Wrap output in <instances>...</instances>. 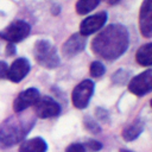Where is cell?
<instances>
[{"instance_id":"23","label":"cell","mask_w":152,"mask_h":152,"mask_svg":"<svg viewBox=\"0 0 152 152\" xmlns=\"http://www.w3.org/2000/svg\"><path fill=\"white\" fill-rule=\"evenodd\" d=\"M107 4H109V5H115V4H118L120 0H104Z\"/></svg>"},{"instance_id":"12","label":"cell","mask_w":152,"mask_h":152,"mask_svg":"<svg viewBox=\"0 0 152 152\" xmlns=\"http://www.w3.org/2000/svg\"><path fill=\"white\" fill-rule=\"evenodd\" d=\"M30 71V63L26 58H17L7 69L6 77L12 82H20Z\"/></svg>"},{"instance_id":"17","label":"cell","mask_w":152,"mask_h":152,"mask_svg":"<svg viewBox=\"0 0 152 152\" xmlns=\"http://www.w3.org/2000/svg\"><path fill=\"white\" fill-rule=\"evenodd\" d=\"M104 71H106V69H104V66L101 62L95 61L90 64V75L93 77H100L104 74Z\"/></svg>"},{"instance_id":"2","label":"cell","mask_w":152,"mask_h":152,"mask_svg":"<svg viewBox=\"0 0 152 152\" xmlns=\"http://www.w3.org/2000/svg\"><path fill=\"white\" fill-rule=\"evenodd\" d=\"M36 121L32 114H14L0 125V147L7 148L20 142L31 131Z\"/></svg>"},{"instance_id":"5","label":"cell","mask_w":152,"mask_h":152,"mask_svg":"<svg viewBox=\"0 0 152 152\" xmlns=\"http://www.w3.org/2000/svg\"><path fill=\"white\" fill-rule=\"evenodd\" d=\"M93 93H94V83L90 80H84L80 82L74 88L72 94H71L72 104L78 109L86 108L90 101Z\"/></svg>"},{"instance_id":"20","label":"cell","mask_w":152,"mask_h":152,"mask_svg":"<svg viewBox=\"0 0 152 152\" xmlns=\"http://www.w3.org/2000/svg\"><path fill=\"white\" fill-rule=\"evenodd\" d=\"M87 147H88L90 151H99V150H101L102 145H101L99 141H95V140H89V141L87 142Z\"/></svg>"},{"instance_id":"19","label":"cell","mask_w":152,"mask_h":152,"mask_svg":"<svg viewBox=\"0 0 152 152\" xmlns=\"http://www.w3.org/2000/svg\"><path fill=\"white\" fill-rule=\"evenodd\" d=\"M65 152H86V147L82 144L74 142V144H71V145H69L66 147Z\"/></svg>"},{"instance_id":"21","label":"cell","mask_w":152,"mask_h":152,"mask_svg":"<svg viewBox=\"0 0 152 152\" xmlns=\"http://www.w3.org/2000/svg\"><path fill=\"white\" fill-rule=\"evenodd\" d=\"M7 69H8V65L4 62V61H0V80L5 78L6 75H7Z\"/></svg>"},{"instance_id":"13","label":"cell","mask_w":152,"mask_h":152,"mask_svg":"<svg viewBox=\"0 0 152 152\" xmlns=\"http://www.w3.org/2000/svg\"><path fill=\"white\" fill-rule=\"evenodd\" d=\"M46 148H48V146H46V142L44 141V139L37 137V138L25 140L20 145L19 152H45Z\"/></svg>"},{"instance_id":"10","label":"cell","mask_w":152,"mask_h":152,"mask_svg":"<svg viewBox=\"0 0 152 152\" xmlns=\"http://www.w3.org/2000/svg\"><path fill=\"white\" fill-rule=\"evenodd\" d=\"M139 27L145 38L152 34V0H144L139 12Z\"/></svg>"},{"instance_id":"11","label":"cell","mask_w":152,"mask_h":152,"mask_svg":"<svg viewBox=\"0 0 152 152\" xmlns=\"http://www.w3.org/2000/svg\"><path fill=\"white\" fill-rule=\"evenodd\" d=\"M86 37L81 36L80 33H75L70 36L62 45V55L64 57H74L75 55L80 53L86 46Z\"/></svg>"},{"instance_id":"18","label":"cell","mask_w":152,"mask_h":152,"mask_svg":"<svg viewBox=\"0 0 152 152\" xmlns=\"http://www.w3.org/2000/svg\"><path fill=\"white\" fill-rule=\"evenodd\" d=\"M84 126H86L89 131H91V132H94V133H99V132L101 131L100 126H99L90 116H86V118H84Z\"/></svg>"},{"instance_id":"3","label":"cell","mask_w":152,"mask_h":152,"mask_svg":"<svg viewBox=\"0 0 152 152\" xmlns=\"http://www.w3.org/2000/svg\"><path fill=\"white\" fill-rule=\"evenodd\" d=\"M33 56L36 62L46 69H53L59 65V57L55 46L46 39H39L34 43Z\"/></svg>"},{"instance_id":"22","label":"cell","mask_w":152,"mask_h":152,"mask_svg":"<svg viewBox=\"0 0 152 152\" xmlns=\"http://www.w3.org/2000/svg\"><path fill=\"white\" fill-rule=\"evenodd\" d=\"M15 53V48H14V45L13 44H8L7 45V48H6V55H8V56H12V55H14Z\"/></svg>"},{"instance_id":"1","label":"cell","mask_w":152,"mask_h":152,"mask_svg":"<svg viewBox=\"0 0 152 152\" xmlns=\"http://www.w3.org/2000/svg\"><path fill=\"white\" fill-rule=\"evenodd\" d=\"M127 28L120 24H112L103 28L91 42L93 52L107 61L116 59L128 48Z\"/></svg>"},{"instance_id":"9","label":"cell","mask_w":152,"mask_h":152,"mask_svg":"<svg viewBox=\"0 0 152 152\" xmlns=\"http://www.w3.org/2000/svg\"><path fill=\"white\" fill-rule=\"evenodd\" d=\"M107 21V13L106 12H99L96 14H93L88 18H86L81 25H80V34L83 37H87L96 31H99Z\"/></svg>"},{"instance_id":"14","label":"cell","mask_w":152,"mask_h":152,"mask_svg":"<svg viewBox=\"0 0 152 152\" xmlns=\"http://www.w3.org/2000/svg\"><path fill=\"white\" fill-rule=\"evenodd\" d=\"M142 129H144V121L140 120V119H137V120H134L132 124H129L122 131V138L126 141L134 140V139H137L140 135V133L142 132Z\"/></svg>"},{"instance_id":"16","label":"cell","mask_w":152,"mask_h":152,"mask_svg":"<svg viewBox=\"0 0 152 152\" xmlns=\"http://www.w3.org/2000/svg\"><path fill=\"white\" fill-rule=\"evenodd\" d=\"M101 0H78L76 4V12L81 15L87 14L95 10Z\"/></svg>"},{"instance_id":"24","label":"cell","mask_w":152,"mask_h":152,"mask_svg":"<svg viewBox=\"0 0 152 152\" xmlns=\"http://www.w3.org/2000/svg\"><path fill=\"white\" fill-rule=\"evenodd\" d=\"M120 152H131V151H128V150H121Z\"/></svg>"},{"instance_id":"6","label":"cell","mask_w":152,"mask_h":152,"mask_svg":"<svg viewBox=\"0 0 152 152\" xmlns=\"http://www.w3.org/2000/svg\"><path fill=\"white\" fill-rule=\"evenodd\" d=\"M152 89V71L147 69L146 71L137 75L128 83V90L137 96H142Z\"/></svg>"},{"instance_id":"7","label":"cell","mask_w":152,"mask_h":152,"mask_svg":"<svg viewBox=\"0 0 152 152\" xmlns=\"http://www.w3.org/2000/svg\"><path fill=\"white\" fill-rule=\"evenodd\" d=\"M34 113L36 116L42 119L57 116L61 113V106L50 96L39 97V100L34 104Z\"/></svg>"},{"instance_id":"4","label":"cell","mask_w":152,"mask_h":152,"mask_svg":"<svg viewBox=\"0 0 152 152\" xmlns=\"http://www.w3.org/2000/svg\"><path fill=\"white\" fill-rule=\"evenodd\" d=\"M31 31V26L24 20H15L6 26L0 32V38L12 43H19L24 40Z\"/></svg>"},{"instance_id":"8","label":"cell","mask_w":152,"mask_h":152,"mask_svg":"<svg viewBox=\"0 0 152 152\" xmlns=\"http://www.w3.org/2000/svg\"><path fill=\"white\" fill-rule=\"evenodd\" d=\"M40 95L38 89L36 88H28L24 91H21L13 102V109L15 113H21L25 109H27L31 106H34L36 102L39 100Z\"/></svg>"},{"instance_id":"15","label":"cell","mask_w":152,"mask_h":152,"mask_svg":"<svg viewBox=\"0 0 152 152\" xmlns=\"http://www.w3.org/2000/svg\"><path fill=\"white\" fill-rule=\"evenodd\" d=\"M151 49H152V44L151 43L144 44V45H141L138 49L135 58H137V62L140 65L150 66L152 64V52H151Z\"/></svg>"}]
</instances>
